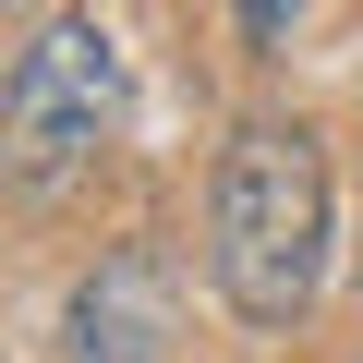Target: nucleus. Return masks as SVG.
Segmentation results:
<instances>
[{"label": "nucleus", "mask_w": 363, "mask_h": 363, "mask_svg": "<svg viewBox=\"0 0 363 363\" xmlns=\"http://www.w3.org/2000/svg\"><path fill=\"white\" fill-rule=\"evenodd\" d=\"M206 267L242 327H291L327 279V145L303 121H242L206 182Z\"/></svg>", "instance_id": "obj_1"}, {"label": "nucleus", "mask_w": 363, "mask_h": 363, "mask_svg": "<svg viewBox=\"0 0 363 363\" xmlns=\"http://www.w3.org/2000/svg\"><path fill=\"white\" fill-rule=\"evenodd\" d=\"M109 133H121V37L97 13L37 25L13 49V73H0V169H13L25 194H49V182H73Z\"/></svg>", "instance_id": "obj_2"}, {"label": "nucleus", "mask_w": 363, "mask_h": 363, "mask_svg": "<svg viewBox=\"0 0 363 363\" xmlns=\"http://www.w3.org/2000/svg\"><path fill=\"white\" fill-rule=\"evenodd\" d=\"M73 363H169V291L145 255H109L73 291Z\"/></svg>", "instance_id": "obj_3"}, {"label": "nucleus", "mask_w": 363, "mask_h": 363, "mask_svg": "<svg viewBox=\"0 0 363 363\" xmlns=\"http://www.w3.org/2000/svg\"><path fill=\"white\" fill-rule=\"evenodd\" d=\"M230 13H242V37H255V49H279V37L303 25V0H230Z\"/></svg>", "instance_id": "obj_4"}]
</instances>
